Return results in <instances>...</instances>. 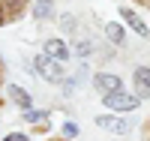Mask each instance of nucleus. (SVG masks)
I'll return each instance as SVG.
<instances>
[{"mask_svg":"<svg viewBox=\"0 0 150 141\" xmlns=\"http://www.w3.org/2000/svg\"><path fill=\"white\" fill-rule=\"evenodd\" d=\"M105 36H108L114 45H123V42H126V33H123L120 24H108V27H105Z\"/></svg>","mask_w":150,"mask_h":141,"instance_id":"nucleus-9","label":"nucleus"},{"mask_svg":"<svg viewBox=\"0 0 150 141\" xmlns=\"http://www.w3.org/2000/svg\"><path fill=\"white\" fill-rule=\"evenodd\" d=\"M9 96L15 99L21 108H30V93H27V90H21L18 84H9Z\"/></svg>","mask_w":150,"mask_h":141,"instance_id":"nucleus-8","label":"nucleus"},{"mask_svg":"<svg viewBox=\"0 0 150 141\" xmlns=\"http://www.w3.org/2000/svg\"><path fill=\"white\" fill-rule=\"evenodd\" d=\"M93 84L99 87V90H105V96H108V93H117V90H123V81L117 78V75H105V72H99L96 78H93Z\"/></svg>","mask_w":150,"mask_h":141,"instance_id":"nucleus-5","label":"nucleus"},{"mask_svg":"<svg viewBox=\"0 0 150 141\" xmlns=\"http://www.w3.org/2000/svg\"><path fill=\"white\" fill-rule=\"evenodd\" d=\"M96 126H102V129H111V132H129V120H123V117H111V114H102V117H96Z\"/></svg>","mask_w":150,"mask_h":141,"instance_id":"nucleus-3","label":"nucleus"},{"mask_svg":"<svg viewBox=\"0 0 150 141\" xmlns=\"http://www.w3.org/2000/svg\"><path fill=\"white\" fill-rule=\"evenodd\" d=\"M63 135H66V138H75V135H78V123H72V120L63 123Z\"/></svg>","mask_w":150,"mask_h":141,"instance_id":"nucleus-13","label":"nucleus"},{"mask_svg":"<svg viewBox=\"0 0 150 141\" xmlns=\"http://www.w3.org/2000/svg\"><path fill=\"white\" fill-rule=\"evenodd\" d=\"M33 66H36V72H39L42 78H48V81H63V66H60V60H54V57L39 54V57L33 60Z\"/></svg>","mask_w":150,"mask_h":141,"instance_id":"nucleus-1","label":"nucleus"},{"mask_svg":"<svg viewBox=\"0 0 150 141\" xmlns=\"http://www.w3.org/2000/svg\"><path fill=\"white\" fill-rule=\"evenodd\" d=\"M120 18H126V24H129V27L135 30V33H138V36H150V30H147V24L138 18V15H135V12L132 9H120Z\"/></svg>","mask_w":150,"mask_h":141,"instance_id":"nucleus-7","label":"nucleus"},{"mask_svg":"<svg viewBox=\"0 0 150 141\" xmlns=\"http://www.w3.org/2000/svg\"><path fill=\"white\" fill-rule=\"evenodd\" d=\"M0 21H3V18H0Z\"/></svg>","mask_w":150,"mask_h":141,"instance_id":"nucleus-16","label":"nucleus"},{"mask_svg":"<svg viewBox=\"0 0 150 141\" xmlns=\"http://www.w3.org/2000/svg\"><path fill=\"white\" fill-rule=\"evenodd\" d=\"M3 141H27V138H24V135H18V132H12V135H6Z\"/></svg>","mask_w":150,"mask_h":141,"instance_id":"nucleus-15","label":"nucleus"},{"mask_svg":"<svg viewBox=\"0 0 150 141\" xmlns=\"http://www.w3.org/2000/svg\"><path fill=\"white\" fill-rule=\"evenodd\" d=\"M60 30H66V33L75 30V18L69 15V12H66V15H60Z\"/></svg>","mask_w":150,"mask_h":141,"instance_id":"nucleus-11","label":"nucleus"},{"mask_svg":"<svg viewBox=\"0 0 150 141\" xmlns=\"http://www.w3.org/2000/svg\"><path fill=\"white\" fill-rule=\"evenodd\" d=\"M135 90H138V96H150V69L147 66H138L135 69Z\"/></svg>","mask_w":150,"mask_h":141,"instance_id":"nucleus-6","label":"nucleus"},{"mask_svg":"<svg viewBox=\"0 0 150 141\" xmlns=\"http://www.w3.org/2000/svg\"><path fill=\"white\" fill-rule=\"evenodd\" d=\"M33 15H36V18L51 15V0H39V3H36V9H33Z\"/></svg>","mask_w":150,"mask_h":141,"instance_id":"nucleus-10","label":"nucleus"},{"mask_svg":"<svg viewBox=\"0 0 150 141\" xmlns=\"http://www.w3.org/2000/svg\"><path fill=\"white\" fill-rule=\"evenodd\" d=\"M105 105L111 111H132L135 105H138V96H132L126 90H117V93H108L105 96Z\"/></svg>","mask_w":150,"mask_h":141,"instance_id":"nucleus-2","label":"nucleus"},{"mask_svg":"<svg viewBox=\"0 0 150 141\" xmlns=\"http://www.w3.org/2000/svg\"><path fill=\"white\" fill-rule=\"evenodd\" d=\"M24 117H27L30 123H36V120H42V117H45V111H33V108H27V111H24Z\"/></svg>","mask_w":150,"mask_h":141,"instance_id":"nucleus-14","label":"nucleus"},{"mask_svg":"<svg viewBox=\"0 0 150 141\" xmlns=\"http://www.w3.org/2000/svg\"><path fill=\"white\" fill-rule=\"evenodd\" d=\"M90 51H93V45L87 42V39H84V42H78V45H75V54H81V57H87V54H90Z\"/></svg>","mask_w":150,"mask_h":141,"instance_id":"nucleus-12","label":"nucleus"},{"mask_svg":"<svg viewBox=\"0 0 150 141\" xmlns=\"http://www.w3.org/2000/svg\"><path fill=\"white\" fill-rule=\"evenodd\" d=\"M42 54H48V57H54V60H69V45L63 42V39H48L45 42V48H42Z\"/></svg>","mask_w":150,"mask_h":141,"instance_id":"nucleus-4","label":"nucleus"}]
</instances>
